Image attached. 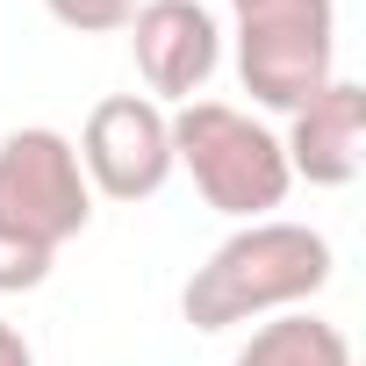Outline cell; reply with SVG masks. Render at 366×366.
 I'll list each match as a JSON object with an SVG mask.
<instances>
[{"label": "cell", "instance_id": "1", "mask_svg": "<svg viewBox=\"0 0 366 366\" xmlns=\"http://www.w3.org/2000/svg\"><path fill=\"white\" fill-rule=\"evenodd\" d=\"M330 273H337V259H330V237L323 230L266 216V223L230 230L194 266V280L179 287V316H187L194 330H230V323L287 316L309 295H323Z\"/></svg>", "mask_w": 366, "mask_h": 366}, {"label": "cell", "instance_id": "2", "mask_svg": "<svg viewBox=\"0 0 366 366\" xmlns=\"http://www.w3.org/2000/svg\"><path fill=\"white\" fill-rule=\"evenodd\" d=\"M172 172H187L194 194L230 223H266L295 187L280 137L230 101H187L172 115Z\"/></svg>", "mask_w": 366, "mask_h": 366}, {"label": "cell", "instance_id": "3", "mask_svg": "<svg viewBox=\"0 0 366 366\" xmlns=\"http://www.w3.org/2000/svg\"><path fill=\"white\" fill-rule=\"evenodd\" d=\"M237 79L259 108L295 115L337 79L330 0H237Z\"/></svg>", "mask_w": 366, "mask_h": 366}, {"label": "cell", "instance_id": "4", "mask_svg": "<svg viewBox=\"0 0 366 366\" xmlns=\"http://www.w3.org/2000/svg\"><path fill=\"white\" fill-rule=\"evenodd\" d=\"M86 223H94V187L79 172L72 137H58V129L0 137V237L58 259Z\"/></svg>", "mask_w": 366, "mask_h": 366}, {"label": "cell", "instance_id": "5", "mask_svg": "<svg viewBox=\"0 0 366 366\" xmlns=\"http://www.w3.org/2000/svg\"><path fill=\"white\" fill-rule=\"evenodd\" d=\"M72 151H79V172H86L94 194L151 202L172 179V115L151 94H108V101H94Z\"/></svg>", "mask_w": 366, "mask_h": 366}, {"label": "cell", "instance_id": "6", "mask_svg": "<svg viewBox=\"0 0 366 366\" xmlns=\"http://www.w3.org/2000/svg\"><path fill=\"white\" fill-rule=\"evenodd\" d=\"M129 51H137V79L151 86V101L187 108L223 65V29L202 0H144L129 15Z\"/></svg>", "mask_w": 366, "mask_h": 366}, {"label": "cell", "instance_id": "7", "mask_svg": "<svg viewBox=\"0 0 366 366\" xmlns=\"http://www.w3.org/2000/svg\"><path fill=\"white\" fill-rule=\"evenodd\" d=\"M287 172L309 187H352L366 165V86L359 79H330L316 101H302L287 115Z\"/></svg>", "mask_w": 366, "mask_h": 366}, {"label": "cell", "instance_id": "8", "mask_svg": "<svg viewBox=\"0 0 366 366\" xmlns=\"http://www.w3.org/2000/svg\"><path fill=\"white\" fill-rule=\"evenodd\" d=\"M230 366H352V337L309 309H287V316H266Z\"/></svg>", "mask_w": 366, "mask_h": 366}, {"label": "cell", "instance_id": "9", "mask_svg": "<svg viewBox=\"0 0 366 366\" xmlns=\"http://www.w3.org/2000/svg\"><path fill=\"white\" fill-rule=\"evenodd\" d=\"M44 8L72 36H108V29H129V15L144 8V0H44Z\"/></svg>", "mask_w": 366, "mask_h": 366}, {"label": "cell", "instance_id": "10", "mask_svg": "<svg viewBox=\"0 0 366 366\" xmlns=\"http://www.w3.org/2000/svg\"><path fill=\"white\" fill-rule=\"evenodd\" d=\"M51 266H58L51 252L0 237V295H29V287H44V280H51Z\"/></svg>", "mask_w": 366, "mask_h": 366}, {"label": "cell", "instance_id": "11", "mask_svg": "<svg viewBox=\"0 0 366 366\" xmlns=\"http://www.w3.org/2000/svg\"><path fill=\"white\" fill-rule=\"evenodd\" d=\"M0 366H36V352H29V337L0 316Z\"/></svg>", "mask_w": 366, "mask_h": 366}, {"label": "cell", "instance_id": "12", "mask_svg": "<svg viewBox=\"0 0 366 366\" xmlns=\"http://www.w3.org/2000/svg\"><path fill=\"white\" fill-rule=\"evenodd\" d=\"M230 8H237V0H230Z\"/></svg>", "mask_w": 366, "mask_h": 366}]
</instances>
